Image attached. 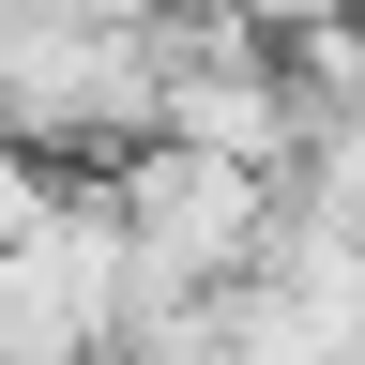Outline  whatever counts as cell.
Listing matches in <instances>:
<instances>
[{
	"label": "cell",
	"mask_w": 365,
	"mask_h": 365,
	"mask_svg": "<svg viewBox=\"0 0 365 365\" xmlns=\"http://www.w3.org/2000/svg\"><path fill=\"white\" fill-rule=\"evenodd\" d=\"M122 228L153 259V304H198V289H244L289 228V182L274 168H228V153H137L122 168Z\"/></svg>",
	"instance_id": "cell-1"
},
{
	"label": "cell",
	"mask_w": 365,
	"mask_h": 365,
	"mask_svg": "<svg viewBox=\"0 0 365 365\" xmlns=\"http://www.w3.org/2000/svg\"><path fill=\"white\" fill-rule=\"evenodd\" d=\"M168 153H228V168H304V91L289 46L213 16V0H168Z\"/></svg>",
	"instance_id": "cell-2"
},
{
	"label": "cell",
	"mask_w": 365,
	"mask_h": 365,
	"mask_svg": "<svg viewBox=\"0 0 365 365\" xmlns=\"http://www.w3.org/2000/svg\"><path fill=\"white\" fill-rule=\"evenodd\" d=\"M213 16H244V31H274V46H304V31H335V16H365V0H213Z\"/></svg>",
	"instance_id": "cell-3"
}]
</instances>
